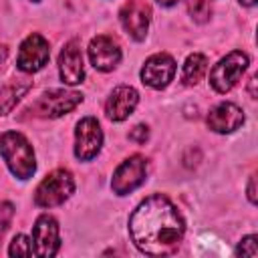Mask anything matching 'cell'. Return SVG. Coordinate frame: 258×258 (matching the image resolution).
I'll use <instances>...</instances> for the list:
<instances>
[{"mask_svg":"<svg viewBox=\"0 0 258 258\" xmlns=\"http://www.w3.org/2000/svg\"><path fill=\"white\" fill-rule=\"evenodd\" d=\"M129 232L135 246L149 256H165L177 250L185 224L177 208L161 194L143 200L129 218Z\"/></svg>","mask_w":258,"mask_h":258,"instance_id":"cell-1","label":"cell"},{"mask_svg":"<svg viewBox=\"0 0 258 258\" xmlns=\"http://www.w3.org/2000/svg\"><path fill=\"white\" fill-rule=\"evenodd\" d=\"M0 155L4 157L12 175H16L18 179L32 177V173L36 169L34 151L22 133H18V131L2 133L0 135Z\"/></svg>","mask_w":258,"mask_h":258,"instance_id":"cell-2","label":"cell"},{"mask_svg":"<svg viewBox=\"0 0 258 258\" xmlns=\"http://www.w3.org/2000/svg\"><path fill=\"white\" fill-rule=\"evenodd\" d=\"M73 191H75L73 175L67 169H54L38 183L34 191V204L40 208L60 206L73 196Z\"/></svg>","mask_w":258,"mask_h":258,"instance_id":"cell-3","label":"cell"},{"mask_svg":"<svg viewBox=\"0 0 258 258\" xmlns=\"http://www.w3.org/2000/svg\"><path fill=\"white\" fill-rule=\"evenodd\" d=\"M248 56L242 50H232L230 54H226L222 60H218V64H214L212 73H210V85L214 87V91L218 93H228L234 89V85L242 79L244 71L248 69Z\"/></svg>","mask_w":258,"mask_h":258,"instance_id":"cell-4","label":"cell"},{"mask_svg":"<svg viewBox=\"0 0 258 258\" xmlns=\"http://www.w3.org/2000/svg\"><path fill=\"white\" fill-rule=\"evenodd\" d=\"M81 101H83V95L77 93V91L52 89V91L40 95V97L30 105V111H32L36 117L54 119V117H60V115H67L69 111H73Z\"/></svg>","mask_w":258,"mask_h":258,"instance_id":"cell-5","label":"cell"},{"mask_svg":"<svg viewBox=\"0 0 258 258\" xmlns=\"http://www.w3.org/2000/svg\"><path fill=\"white\" fill-rule=\"evenodd\" d=\"M147 177V161L141 155H131L129 159H125L113 173L111 179V189L117 196H127L131 191H135L139 185L145 183Z\"/></svg>","mask_w":258,"mask_h":258,"instance_id":"cell-6","label":"cell"},{"mask_svg":"<svg viewBox=\"0 0 258 258\" xmlns=\"http://www.w3.org/2000/svg\"><path fill=\"white\" fill-rule=\"evenodd\" d=\"M103 145V131L95 117H85L75 129V155L81 161H91Z\"/></svg>","mask_w":258,"mask_h":258,"instance_id":"cell-7","label":"cell"},{"mask_svg":"<svg viewBox=\"0 0 258 258\" xmlns=\"http://www.w3.org/2000/svg\"><path fill=\"white\" fill-rule=\"evenodd\" d=\"M32 252L40 258H50L58 252L60 238H58V224L52 216L42 214L32 226Z\"/></svg>","mask_w":258,"mask_h":258,"instance_id":"cell-8","label":"cell"},{"mask_svg":"<svg viewBox=\"0 0 258 258\" xmlns=\"http://www.w3.org/2000/svg\"><path fill=\"white\" fill-rule=\"evenodd\" d=\"M48 56H50V48H48L46 38L34 32L22 40L18 58H16V67L22 73H36L48 62Z\"/></svg>","mask_w":258,"mask_h":258,"instance_id":"cell-9","label":"cell"},{"mask_svg":"<svg viewBox=\"0 0 258 258\" xmlns=\"http://www.w3.org/2000/svg\"><path fill=\"white\" fill-rule=\"evenodd\" d=\"M119 20L125 28V32L133 40H143L149 30V20H151V10L145 2L141 0H129L121 6L119 10Z\"/></svg>","mask_w":258,"mask_h":258,"instance_id":"cell-10","label":"cell"},{"mask_svg":"<svg viewBox=\"0 0 258 258\" xmlns=\"http://www.w3.org/2000/svg\"><path fill=\"white\" fill-rule=\"evenodd\" d=\"M173 75H175V60L165 52L149 56L141 69V81H143V85H147L151 89L167 87L169 81L173 79Z\"/></svg>","mask_w":258,"mask_h":258,"instance_id":"cell-11","label":"cell"},{"mask_svg":"<svg viewBox=\"0 0 258 258\" xmlns=\"http://www.w3.org/2000/svg\"><path fill=\"white\" fill-rule=\"evenodd\" d=\"M89 58L97 71H113L121 60V48L111 36L99 34L89 44Z\"/></svg>","mask_w":258,"mask_h":258,"instance_id":"cell-12","label":"cell"},{"mask_svg":"<svg viewBox=\"0 0 258 258\" xmlns=\"http://www.w3.org/2000/svg\"><path fill=\"white\" fill-rule=\"evenodd\" d=\"M58 73L60 79L67 85H79L85 79V67H83V52L81 44L77 40H71L64 44V48L58 54Z\"/></svg>","mask_w":258,"mask_h":258,"instance_id":"cell-13","label":"cell"},{"mask_svg":"<svg viewBox=\"0 0 258 258\" xmlns=\"http://www.w3.org/2000/svg\"><path fill=\"white\" fill-rule=\"evenodd\" d=\"M244 123V111L234 103H218L208 113V127L216 133H232Z\"/></svg>","mask_w":258,"mask_h":258,"instance_id":"cell-14","label":"cell"},{"mask_svg":"<svg viewBox=\"0 0 258 258\" xmlns=\"http://www.w3.org/2000/svg\"><path fill=\"white\" fill-rule=\"evenodd\" d=\"M139 103V95L133 87L121 85L117 89H113L111 97L105 103V113L111 121H125L137 107Z\"/></svg>","mask_w":258,"mask_h":258,"instance_id":"cell-15","label":"cell"},{"mask_svg":"<svg viewBox=\"0 0 258 258\" xmlns=\"http://www.w3.org/2000/svg\"><path fill=\"white\" fill-rule=\"evenodd\" d=\"M28 79H12L8 85L0 89V115H6L12 111V107L18 103V99L30 89Z\"/></svg>","mask_w":258,"mask_h":258,"instance_id":"cell-16","label":"cell"},{"mask_svg":"<svg viewBox=\"0 0 258 258\" xmlns=\"http://www.w3.org/2000/svg\"><path fill=\"white\" fill-rule=\"evenodd\" d=\"M206 71H208V58H206L204 54H200V52H194V54H189V56L185 58V62H183L181 81H183L185 85H198V83L204 79Z\"/></svg>","mask_w":258,"mask_h":258,"instance_id":"cell-17","label":"cell"},{"mask_svg":"<svg viewBox=\"0 0 258 258\" xmlns=\"http://www.w3.org/2000/svg\"><path fill=\"white\" fill-rule=\"evenodd\" d=\"M8 254H10V256H30V254H32V244L28 242V238H26L24 234H18V236H14V240L10 242Z\"/></svg>","mask_w":258,"mask_h":258,"instance_id":"cell-18","label":"cell"},{"mask_svg":"<svg viewBox=\"0 0 258 258\" xmlns=\"http://www.w3.org/2000/svg\"><path fill=\"white\" fill-rule=\"evenodd\" d=\"M187 8H189V14H191V18L196 22H206L210 18V4H208V0H189Z\"/></svg>","mask_w":258,"mask_h":258,"instance_id":"cell-19","label":"cell"},{"mask_svg":"<svg viewBox=\"0 0 258 258\" xmlns=\"http://www.w3.org/2000/svg\"><path fill=\"white\" fill-rule=\"evenodd\" d=\"M256 236L254 234H250V236H246L240 244H238V248H236V254H242V256H248V258H256L258 256V246H256Z\"/></svg>","mask_w":258,"mask_h":258,"instance_id":"cell-20","label":"cell"},{"mask_svg":"<svg viewBox=\"0 0 258 258\" xmlns=\"http://www.w3.org/2000/svg\"><path fill=\"white\" fill-rule=\"evenodd\" d=\"M12 216H14V206H12L10 202L0 204V240H2L4 232L8 230V224H10Z\"/></svg>","mask_w":258,"mask_h":258,"instance_id":"cell-21","label":"cell"},{"mask_svg":"<svg viewBox=\"0 0 258 258\" xmlns=\"http://www.w3.org/2000/svg\"><path fill=\"white\" fill-rule=\"evenodd\" d=\"M129 139L135 141V143H139V145H143L149 139V129L145 125H135L131 129V133H129Z\"/></svg>","mask_w":258,"mask_h":258,"instance_id":"cell-22","label":"cell"},{"mask_svg":"<svg viewBox=\"0 0 258 258\" xmlns=\"http://www.w3.org/2000/svg\"><path fill=\"white\" fill-rule=\"evenodd\" d=\"M248 200L252 204H256V175L250 177V183H248Z\"/></svg>","mask_w":258,"mask_h":258,"instance_id":"cell-23","label":"cell"},{"mask_svg":"<svg viewBox=\"0 0 258 258\" xmlns=\"http://www.w3.org/2000/svg\"><path fill=\"white\" fill-rule=\"evenodd\" d=\"M254 87H256V77H252V79H250V87H248V91H250V97H252V99H256V89H254Z\"/></svg>","mask_w":258,"mask_h":258,"instance_id":"cell-24","label":"cell"},{"mask_svg":"<svg viewBox=\"0 0 258 258\" xmlns=\"http://www.w3.org/2000/svg\"><path fill=\"white\" fill-rule=\"evenodd\" d=\"M161 6H173V4H177L179 0H157Z\"/></svg>","mask_w":258,"mask_h":258,"instance_id":"cell-25","label":"cell"},{"mask_svg":"<svg viewBox=\"0 0 258 258\" xmlns=\"http://www.w3.org/2000/svg\"><path fill=\"white\" fill-rule=\"evenodd\" d=\"M242 4H246V6H254L256 4V0H240Z\"/></svg>","mask_w":258,"mask_h":258,"instance_id":"cell-26","label":"cell"},{"mask_svg":"<svg viewBox=\"0 0 258 258\" xmlns=\"http://www.w3.org/2000/svg\"><path fill=\"white\" fill-rule=\"evenodd\" d=\"M32 2H38V0H32Z\"/></svg>","mask_w":258,"mask_h":258,"instance_id":"cell-27","label":"cell"}]
</instances>
